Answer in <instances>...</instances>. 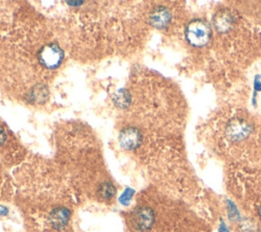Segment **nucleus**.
<instances>
[{"instance_id": "nucleus-1", "label": "nucleus", "mask_w": 261, "mask_h": 232, "mask_svg": "<svg viewBox=\"0 0 261 232\" xmlns=\"http://www.w3.org/2000/svg\"><path fill=\"white\" fill-rule=\"evenodd\" d=\"M211 37V30L208 24L202 19L190 21L186 29L187 41L195 47H201L208 43Z\"/></svg>"}, {"instance_id": "nucleus-2", "label": "nucleus", "mask_w": 261, "mask_h": 232, "mask_svg": "<svg viewBox=\"0 0 261 232\" xmlns=\"http://www.w3.org/2000/svg\"><path fill=\"white\" fill-rule=\"evenodd\" d=\"M40 62L47 68L57 67L63 58V51L55 44H49L39 51L38 54Z\"/></svg>"}, {"instance_id": "nucleus-3", "label": "nucleus", "mask_w": 261, "mask_h": 232, "mask_svg": "<svg viewBox=\"0 0 261 232\" xmlns=\"http://www.w3.org/2000/svg\"><path fill=\"white\" fill-rule=\"evenodd\" d=\"M132 223L139 231L149 230L154 223V213L150 207L140 206L132 215Z\"/></svg>"}, {"instance_id": "nucleus-4", "label": "nucleus", "mask_w": 261, "mask_h": 232, "mask_svg": "<svg viewBox=\"0 0 261 232\" xmlns=\"http://www.w3.org/2000/svg\"><path fill=\"white\" fill-rule=\"evenodd\" d=\"M251 134V126L244 120H231L226 128V135L232 141H240Z\"/></svg>"}, {"instance_id": "nucleus-5", "label": "nucleus", "mask_w": 261, "mask_h": 232, "mask_svg": "<svg viewBox=\"0 0 261 232\" xmlns=\"http://www.w3.org/2000/svg\"><path fill=\"white\" fill-rule=\"evenodd\" d=\"M118 141L124 149L133 150L141 144L142 135L138 129L134 127H126L120 131Z\"/></svg>"}, {"instance_id": "nucleus-6", "label": "nucleus", "mask_w": 261, "mask_h": 232, "mask_svg": "<svg viewBox=\"0 0 261 232\" xmlns=\"http://www.w3.org/2000/svg\"><path fill=\"white\" fill-rule=\"evenodd\" d=\"M171 19L170 11L163 6L156 7L150 14V24L156 29H164Z\"/></svg>"}, {"instance_id": "nucleus-7", "label": "nucleus", "mask_w": 261, "mask_h": 232, "mask_svg": "<svg viewBox=\"0 0 261 232\" xmlns=\"http://www.w3.org/2000/svg\"><path fill=\"white\" fill-rule=\"evenodd\" d=\"M69 217H70V213L68 212L67 208L56 207L51 212V214L49 216V221L53 228L60 230V229H63L67 225Z\"/></svg>"}, {"instance_id": "nucleus-8", "label": "nucleus", "mask_w": 261, "mask_h": 232, "mask_svg": "<svg viewBox=\"0 0 261 232\" xmlns=\"http://www.w3.org/2000/svg\"><path fill=\"white\" fill-rule=\"evenodd\" d=\"M113 102L116 106L120 108L126 107L130 102V95L125 89H119L114 95H113Z\"/></svg>"}, {"instance_id": "nucleus-9", "label": "nucleus", "mask_w": 261, "mask_h": 232, "mask_svg": "<svg viewBox=\"0 0 261 232\" xmlns=\"http://www.w3.org/2000/svg\"><path fill=\"white\" fill-rule=\"evenodd\" d=\"M232 25V19L230 17L229 14L227 13H222L219 14L216 21H215V26L219 31H227Z\"/></svg>"}, {"instance_id": "nucleus-10", "label": "nucleus", "mask_w": 261, "mask_h": 232, "mask_svg": "<svg viewBox=\"0 0 261 232\" xmlns=\"http://www.w3.org/2000/svg\"><path fill=\"white\" fill-rule=\"evenodd\" d=\"M98 193H99V195H100L102 198H104V199H109V198H111V197L114 195V193H115V187H114L111 183L105 182V183H103V184L100 185L99 190H98Z\"/></svg>"}, {"instance_id": "nucleus-11", "label": "nucleus", "mask_w": 261, "mask_h": 232, "mask_svg": "<svg viewBox=\"0 0 261 232\" xmlns=\"http://www.w3.org/2000/svg\"><path fill=\"white\" fill-rule=\"evenodd\" d=\"M133 195H134V190L130 189V188H126L119 197L120 203L123 204V205H127L129 203L130 199H132Z\"/></svg>"}, {"instance_id": "nucleus-12", "label": "nucleus", "mask_w": 261, "mask_h": 232, "mask_svg": "<svg viewBox=\"0 0 261 232\" xmlns=\"http://www.w3.org/2000/svg\"><path fill=\"white\" fill-rule=\"evenodd\" d=\"M254 86L256 90H261V76H257L254 81Z\"/></svg>"}, {"instance_id": "nucleus-13", "label": "nucleus", "mask_w": 261, "mask_h": 232, "mask_svg": "<svg viewBox=\"0 0 261 232\" xmlns=\"http://www.w3.org/2000/svg\"><path fill=\"white\" fill-rule=\"evenodd\" d=\"M7 213H8L7 207L0 205V216H5V215H7Z\"/></svg>"}, {"instance_id": "nucleus-14", "label": "nucleus", "mask_w": 261, "mask_h": 232, "mask_svg": "<svg viewBox=\"0 0 261 232\" xmlns=\"http://www.w3.org/2000/svg\"><path fill=\"white\" fill-rule=\"evenodd\" d=\"M67 3H68V4H74V5L77 4V5H79V4H82L83 2H67Z\"/></svg>"}, {"instance_id": "nucleus-15", "label": "nucleus", "mask_w": 261, "mask_h": 232, "mask_svg": "<svg viewBox=\"0 0 261 232\" xmlns=\"http://www.w3.org/2000/svg\"><path fill=\"white\" fill-rule=\"evenodd\" d=\"M259 215H260V218H261V206H260V208H259Z\"/></svg>"}]
</instances>
